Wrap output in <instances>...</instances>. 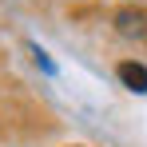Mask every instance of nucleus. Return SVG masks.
I'll use <instances>...</instances> for the list:
<instances>
[{"label": "nucleus", "mask_w": 147, "mask_h": 147, "mask_svg": "<svg viewBox=\"0 0 147 147\" xmlns=\"http://www.w3.org/2000/svg\"><path fill=\"white\" fill-rule=\"evenodd\" d=\"M115 28H119V36L147 40V8H119L115 12Z\"/></svg>", "instance_id": "nucleus-1"}, {"label": "nucleus", "mask_w": 147, "mask_h": 147, "mask_svg": "<svg viewBox=\"0 0 147 147\" xmlns=\"http://www.w3.org/2000/svg\"><path fill=\"white\" fill-rule=\"evenodd\" d=\"M115 76H119V84H123V88H131V92H139V96L147 92V68H143V64L123 60L119 68H115Z\"/></svg>", "instance_id": "nucleus-2"}]
</instances>
